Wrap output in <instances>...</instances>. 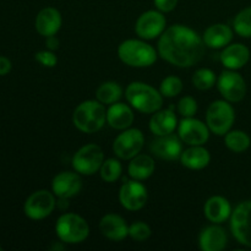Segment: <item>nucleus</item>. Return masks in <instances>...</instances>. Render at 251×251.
<instances>
[{
	"instance_id": "1",
	"label": "nucleus",
	"mask_w": 251,
	"mask_h": 251,
	"mask_svg": "<svg viewBox=\"0 0 251 251\" xmlns=\"http://www.w3.org/2000/svg\"><path fill=\"white\" fill-rule=\"evenodd\" d=\"M205 42L196 31L184 25L164 29L158 41V54L178 68H190L205 55Z\"/></svg>"
},
{
	"instance_id": "2",
	"label": "nucleus",
	"mask_w": 251,
	"mask_h": 251,
	"mask_svg": "<svg viewBox=\"0 0 251 251\" xmlns=\"http://www.w3.org/2000/svg\"><path fill=\"white\" fill-rule=\"evenodd\" d=\"M76 129L86 134L97 132L107 122V110L100 100H85L76 107L73 114Z\"/></svg>"
},
{
	"instance_id": "3",
	"label": "nucleus",
	"mask_w": 251,
	"mask_h": 251,
	"mask_svg": "<svg viewBox=\"0 0 251 251\" xmlns=\"http://www.w3.org/2000/svg\"><path fill=\"white\" fill-rule=\"evenodd\" d=\"M125 95L129 104L145 114L156 113L163 105L162 93L145 82H131L126 87Z\"/></svg>"
},
{
	"instance_id": "4",
	"label": "nucleus",
	"mask_w": 251,
	"mask_h": 251,
	"mask_svg": "<svg viewBox=\"0 0 251 251\" xmlns=\"http://www.w3.org/2000/svg\"><path fill=\"white\" fill-rule=\"evenodd\" d=\"M120 60L131 68H147L156 63V49L139 39H126L118 48Z\"/></svg>"
},
{
	"instance_id": "5",
	"label": "nucleus",
	"mask_w": 251,
	"mask_h": 251,
	"mask_svg": "<svg viewBox=\"0 0 251 251\" xmlns=\"http://www.w3.org/2000/svg\"><path fill=\"white\" fill-rule=\"evenodd\" d=\"M55 232L59 239L66 244H78L90 235V226L85 218L76 213H64L58 218Z\"/></svg>"
},
{
	"instance_id": "6",
	"label": "nucleus",
	"mask_w": 251,
	"mask_h": 251,
	"mask_svg": "<svg viewBox=\"0 0 251 251\" xmlns=\"http://www.w3.org/2000/svg\"><path fill=\"white\" fill-rule=\"evenodd\" d=\"M235 120V113L228 100H215L206 113V124L217 136H225L230 131Z\"/></svg>"
},
{
	"instance_id": "7",
	"label": "nucleus",
	"mask_w": 251,
	"mask_h": 251,
	"mask_svg": "<svg viewBox=\"0 0 251 251\" xmlns=\"http://www.w3.org/2000/svg\"><path fill=\"white\" fill-rule=\"evenodd\" d=\"M104 162V153L98 145L88 144L81 147L73 157L75 172L82 176H93L97 173Z\"/></svg>"
},
{
	"instance_id": "8",
	"label": "nucleus",
	"mask_w": 251,
	"mask_h": 251,
	"mask_svg": "<svg viewBox=\"0 0 251 251\" xmlns=\"http://www.w3.org/2000/svg\"><path fill=\"white\" fill-rule=\"evenodd\" d=\"M230 229L239 244L251 248V201L239 203L230 216Z\"/></svg>"
},
{
	"instance_id": "9",
	"label": "nucleus",
	"mask_w": 251,
	"mask_h": 251,
	"mask_svg": "<svg viewBox=\"0 0 251 251\" xmlns=\"http://www.w3.org/2000/svg\"><path fill=\"white\" fill-rule=\"evenodd\" d=\"M145 145V137L141 130L126 129L117 136L113 144V151L120 159H132L141 152Z\"/></svg>"
},
{
	"instance_id": "10",
	"label": "nucleus",
	"mask_w": 251,
	"mask_h": 251,
	"mask_svg": "<svg viewBox=\"0 0 251 251\" xmlns=\"http://www.w3.org/2000/svg\"><path fill=\"white\" fill-rule=\"evenodd\" d=\"M56 206L55 198L48 190H38L27 198L24 206L25 215L34 221L44 220L54 211Z\"/></svg>"
},
{
	"instance_id": "11",
	"label": "nucleus",
	"mask_w": 251,
	"mask_h": 251,
	"mask_svg": "<svg viewBox=\"0 0 251 251\" xmlns=\"http://www.w3.org/2000/svg\"><path fill=\"white\" fill-rule=\"evenodd\" d=\"M218 91L226 100L232 103L240 102L247 95V83L235 70L223 71L217 81Z\"/></svg>"
},
{
	"instance_id": "12",
	"label": "nucleus",
	"mask_w": 251,
	"mask_h": 251,
	"mask_svg": "<svg viewBox=\"0 0 251 251\" xmlns=\"http://www.w3.org/2000/svg\"><path fill=\"white\" fill-rule=\"evenodd\" d=\"M179 137L189 146H202L210 137V129L205 123L194 117L184 118L178 127Z\"/></svg>"
},
{
	"instance_id": "13",
	"label": "nucleus",
	"mask_w": 251,
	"mask_h": 251,
	"mask_svg": "<svg viewBox=\"0 0 251 251\" xmlns=\"http://www.w3.org/2000/svg\"><path fill=\"white\" fill-rule=\"evenodd\" d=\"M167 20L161 11L149 10L141 14L135 25L137 36L142 39H154L161 36L166 29Z\"/></svg>"
},
{
	"instance_id": "14",
	"label": "nucleus",
	"mask_w": 251,
	"mask_h": 251,
	"mask_svg": "<svg viewBox=\"0 0 251 251\" xmlns=\"http://www.w3.org/2000/svg\"><path fill=\"white\" fill-rule=\"evenodd\" d=\"M149 194L140 180H127L122 185L119 191V201L127 211H139L146 205Z\"/></svg>"
},
{
	"instance_id": "15",
	"label": "nucleus",
	"mask_w": 251,
	"mask_h": 251,
	"mask_svg": "<svg viewBox=\"0 0 251 251\" xmlns=\"http://www.w3.org/2000/svg\"><path fill=\"white\" fill-rule=\"evenodd\" d=\"M150 151L164 161H176L180 159L183 153V145L180 137L169 134L164 136H157V139L150 145Z\"/></svg>"
},
{
	"instance_id": "16",
	"label": "nucleus",
	"mask_w": 251,
	"mask_h": 251,
	"mask_svg": "<svg viewBox=\"0 0 251 251\" xmlns=\"http://www.w3.org/2000/svg\"><path fill=\"white\" fill-rule=\"evenodd\" d=\"M51 189L54 195L59 199H70L77 195L82 189V180L80 176L74 172H63L54 176L51 181Z\"/></svg>"
},
{
	"instance_id": "17",
	"label": "nucleus",
	"mask_w": 251,
	"mask_h": 251,
	"mask_svg": "<svg viewBox=\"0 0 251 251\" xmlns=\"http://www.w3.org/2000/svg\"><path fill=\"white\" fill-rule=\"evenodd\" d=\"M61 22H63V20H61L59 10L49 6L44 7L38 12V15L36 16L34 26H36L37 32L47 38V37L55 36L58 33L61 27Z\"/></svg>"
},
{
	"instance_id": "18",
	"label": "nucleus",
	"mask_w": 251,
	"mask_h": 251,
	"mask_svg": "<svg viewBox=\"0 0 251 251\" xmlns=\"http://www.w3.org/2000/svg\"><path fill=\"white\" fill-rule=\"evenodd\" d=\"M100 230L105 238L113 242L124 240L129 235V226L122 216L114 213L103 216L100 222Z\"/></svg>"
},
{
	"instance_id": "19",
	"label": "nucleus",
	"mask_w": 251,
	"mask_h": 251,
	"mask_svg": "<svg viewBox=\"0 0 251 251\" xmlns=\"http://www.w3.org/2000/svg\"><path fill=\"white\" fill-rule=\"evenodd\" d=\"M173 109L174 107L172 105L164 110H157L152 115L151 120H150V130L152 131V134L156 136L173 134L178 125V120H176V113L173 112Z\"/></svg>"
},
{
	"instance_id": "20",
	"label": "nucleus",
	"mask_w": 251,
	"mask_h": 251,
	"mask_svg": "<svg viewBox=\"0 0 251 251\" xmlns=\"http://www.w3.org/2000/svg\"><path fill=\"white\" fill-rule=\"evenodd\" d=\"M206 218L215 225L226 222L232 216V206L223 196H212L208 199L203 207Z\"/></svg>"
},
{
	"instance_id": "21",
	"label": "nucleus",
	"mask_w": 251,
	"mask_h": 251,
	"mask_svg": "<svg viewBox=\"0 0 251 251\" xmlns=\"http://www.w3.org/2000/svg\"><path fill=\"white\" fill-rule=\"evenodd\" d=\"M250 59V50L242 43L227 46L221 53V61L228 70H238L248 64Z\"/></svg>"
},
{
	"instance_id": "22",
	"label": "nucleus",
	"mask_w": 251,
	"mask_h": 251,
	"mask_svg": "<svg viewBox=\"0 0 251 251\" xmlns=\"http://www.w3.org/2000/svg\"><path fill=\"white\" fill-rule=\"evenodd\" d=\"M107 122L113 129L126 130L134 123V113L124 103H113L107 110Z\"/></svg>"
},
{
	"instance_id": "23",
	"label": "nucleus",
	"mask_w": 251,
	"mask_h": 251,
	"mask_svg": "<svg viewBox=\"0 0 251 251\" xmlns=\"http://www.w3.org/2000/svg\"><path fill=\"white\" fill-rule=\"evenodd\" d=\"M199 244L203 251H221L227 245V234L220 226H211L201 232Z\"/></svg>"
},
{
	"instance_id": "24",
	"label": "nucleus",
	"mask_w": 251,
	"mask_h": 251,
	"mask_svg": "<svg viewBox=\"0 0 251 251\" xmlns=\"http://www.w3.org/2000/svg\"><path fill=\"white\" fill-rule=\"evenodd\" d=\"M203 42L207 47L213 49L225 48L232 42L233 31L225 24H215L208 27L203 33Z\"/></svg>"
},
{
	"instance_id": "25",
	"label": "nucleus",
	"mask_w": 251,
	"mask_h": 251,
	"mask_svg": "<svg viewBox=\"0 0 251 251\" xmlns=\"http://www.w3.org/2000/svg\"><path fill=\"white\" fill-rule=\"evenodd\" d=\"M211 154L205 147L191 146L183 151L180 156V162L184 167L193 171H200L210 164Z\"/></svg>"
},
{
	"instance_id": "26",
	"label": "nucleus",
	"mask_w": 251,
	"mask_h": 251,
	"mask_svg": "<svg viewBox=\"0 0 251 251\" xmlns=\"http://www.w3.org/2000/svg\"><path fill=\"white\" fill-rule=\"evenodd\" d=\"M156 169V163L153 158L149 154H137L129 163V176L135 180H145L149 179Z\"/></svg>"
},
{
	"instance_id": "27",
	"label": "nucleus",
	"mask_w": 251,
	"mask_h": 251,
	"mask_svg": "<svg viewBox=\"0 0 251 251\" xmlns=\"http://www.w3.org/2000/svg\"><path fill=\"white\" fill-rule=\"evenodd\" d=\"M123 95V90L119 83L107 81L103 82L96 91V97L103 104H113L120 100Z\"/></svg>"
},
{
	"instance_id": "28",
	"label": "nucleus",
	"mask_w": 251,
	"mask_h": 251,
	"mask_svg": "<svg viewBox=\"0 0 251 251\" xmlns=\"http://www.w3.org/2000/svg\"><path fill=\"white\" fill-rule=\"evenodd\" d=\"M226 146L230 150V151L235 152V153H240V152L247 151L250 147L251 140L249 135L242 130H233V131H228L225 137Z\"/></svg>"
},
{
	"instance_id": "29",
	"label": "nucleus",
	"mask_w": 251,
	"mask_h": 251,
	"mask_svg": "<svg viewBox=\"0 0 251 251\" xmlns=\"http://www.w3.org/2000/svg\"><path fill=\"white\" fill-rule=\"evenodd\" d=\"M100 178L105 181V183H114L115 180L120 178L123 173L122 164L119 161L114 158H108L103 162L102 167L100 169Z\"/></svg>"
},
{
	"instance_id": "30",
	"label": "nucleus",
	"mask_w": 251,
	"mask_h": 251,
	"mask_svg": "<svg viewBox=\"0 0 251 251\" xmlns=\"http://www.w3.org/2000/svg\"><path fill=\"white\" fill-rule=\"evenodd\" d=\"M234 31L244 38L251 37V6L243 9L233 21Z\"/></svg>"
},
{
	"instance_id": "31",
	"label": "nucleus",
	"mask_w": 251,
	"mask_h": 251,
	"mask_svg": "<svg viewBox=\"0 0 251 251\" xmlns=\"http://www.w3.org/2000/svg\"><path fill=\"white\" fill-rule=\"evenodd\" d=\"M193 85L200 91L210 90L215 86L216 83V75L212 70L210 69H199L194 73L193 75Z\"/></svg>"
},
{
	"instance_id": "32",
	"label": "nucleus",
	"mask_w": 251,
	"mask_h": 251,
	"mask_svg": "<svg viewBox=\"0 0 251 251\" xmlns=\"http://www.w3.org/2000/svg\"><path fill=\"white\" fill-rule=\"evenodd\" d=\"M183 91V81L176 76H168L161 82L159 92L162 93L163 97L173 98L176 96L180 95Z\"/></svg>"
},
{
	"instance_id": "33",
	"label": "nucleus",
	"mask_w": 251,
	"mask_h": 251,
	"mask_svg": "<svg viewBox=\"0 0 251 251\" xmlns=\"http://www.w3.org/2000/svg\"><path fill=\"white\" fill-rule=\"evenodd\" d=\"M129 237L136 242H145L151 237V228L144 222H135L129 227Z\"/></svg>"
},
{
	"instance_id": "34",
	"label": "nucleus",
	"mask_w": 251,
	"mask_h": 251,
	"mask_svg": "<svg viewBox=\"0 0 251 251\" xmlns=\"http://www.w3.org/2000/svg\"><path fill=\"white\" fill-rule=\"evenodd\" d=\"M178 113L184 118H191L196 114L198 112V102L195 98L190 97V96H185L181 98L178 103Z\"/></svg>"
},
{
	"instance_id": "35",
	"label": "nucleus",
	"mask_w": 251,
	"mask_h": 251,
	"mask_svg": "<svg viewBox=\"0 0 251 251\" xmlns=\"http://www.w3.org/2000/svg\"><path fill=\"white\" fill-rule=\"evenodd\" d=\"M34 59L38 61L41 65L46 66V68H54L58 63V58H56L55 54L51 50H41L38 53H36Z\"/></svg>"
},
{
	"instance_id": "36",
	"label": "nucleus",
	"mask_w": 251,
	"mask_h": 251,
	"mask_svg": "<svg viewBox=\"0 0 251 251\" xmlns=\"http://www.w3.org/2000/svg\"><path fill=\"white\" fill-rule=\"evenodd\" d=\"M157 10L161 12H171L178 5V0H153Z\"/></svg>"
},
{
	"instance_id": "37",
	"label": "nucleus",
	"mask_w": 251,
	"mask_h": 251,
	"mask_svg": "<svg viewBox=\"0 0 251 251\" xmlns=\"http://www.w3.org/2000/svg\"><path fill=\"white\" fill-rule=\"evenodd\" d=\"M12 64L6 56H0V76H5L11 71Z\"/></svg>"
},
{
	"instance_id": "38",
	"label": "nucleus",
	"mask_w": 251,
	"mask_h": 251,
	"mask_svg": "<svg viewBox=\"0 0 251 251\" xmlns=\"http://www.w3.org/2000/svg\"><path fill=\"white\" fill-rule=\"evenodd\" d=\"M46 46L49 50H56L59 48V39L56 38L55 36H50V37H47V41H46Z\"/></svg>"
},
{
	"instance_id": "39",
	"label": "nucleus",
	"mask_w": 251,
	"mask_h": 251,
	"mask_svg": "<svg viewBox=\"0 0 251 251\" xmlns=\"http://www.w3.org/2000/svg\"><path fill=\"white\" fill-rule=\"evenodd\" d=\"M0 251H2V248L1 247H0Z\"/></svg>"
}]
</instances>
